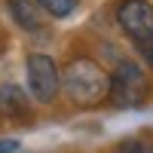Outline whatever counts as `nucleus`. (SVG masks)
<instances>
[{"label": "nucleus", "mask_w": 153, "mask_h": 153, "mask_svg": "<svg viewBox=\"0 0 153 153\" xmlns=\"http://www.w3.org/2000/svg\"><path fill=\"white\" fill-rule=\"evenodd\" d=\"M0 117L12 120V123H31V101L22 86H16V83L0 86Z\"/></svg>", "instance_id": "39448f33"}, {"label": "nucleus", "mask_w": 153, "mask_h": 153, "mask_svg": "<svg viewBox=\"0 0 153 153\" xmlns=\"http://www.w3.org/2000/svg\"><path fill=\"white\" fill-rule=\"evenodd\" d=\"M61 92L76 107H95L110 92V74L89 55L71 58L61 71Z\"/></svg>", "instance_id": "f257e3e1"}, {"label": "nucleus", "mask_w": 153, "mask_h": 153, "mask_svg": "<svg viewBox=\"0 0 153 153\" xmlns=\"http://www.w3.org/2000/svg\"><path fill=\"white\" fill-rule=\"evenodd\" d=\"M25 74H28V92L40 104H52L61 92V71L52 55L31 52L25 58Z\"/></svg>", "instance_id": "7ed1b4c3"}, {"label": "nucleus", "mask_w": 153, "mask_h": 153, "mask_svg": "<svg viewBox=\"0 0 153 153\" xmlns=\"http://www.w3.org/2000/svg\"><path fill=\"white\" fill-rule=\"evenodd\" d=\"M107 98L117 107H141L150 98V80L138 61H120L110 74V92Z\"/></svg>", "instance_id": "f03ea898"}, {"label": "nucleus", "mask_w": 153, "mask_h": 153, "mask_svg": "<svg viewBox=\"0 0 153 153\" xmlns=\"http://www.w3.org/2000/svg\"><path fill=\"white\" fill-rule=\"evenodd\" d=\"M117 153H147V147H141L138 141H123Z\"/></svg>", "instance_id": "1a4fd4ad"}, {"label": "nucleus", "mask_w": 153, "mask_h": 153, "mask_svg": "<svg viewBox=\"0 0 153 153\" xmlns=\"http://www.w3.org/2000/svg\"><path fill=\"white\" fill-rule=\"evenodd\" d=\"M6 6H9V16L16 19L19 28L31 31V34H37L43 28V12L34 0H6Z\"/></svg>", "instance_id": "423d86ee"}, {"label": "nucleus", "mask_w": 153, "mask_h": 153, "mask_svg": "<svg viewBox=\"0 0 153 153\" xmlns=\"http://www.w3.org/2000/svg\"><path fill=\"white\" fill-rule=\"evenodd\" d=\"M22 144L16 141V138H0V153H16Z\"/></svg>", "instance_id": "9d476101"}, {"label": "nucleus", "mask_w": 153, "mask_h": 153, "mask_svg": "<svg viewBox=\"0 0 153 153\" xmlns=\"http://www.w3.org/2000/svg\"><path fill=\"white\" fill-rule=\"evenodd\" d=\"M34 3L40 6V12H46L52 19H68L76 9V0H34Z\"/></svg>", "instance_id": "0eeeda50"}, {"label": "nucleus", "mask_w": 153, "mask_h": 153, "mask_svg": "<svg viewBox=\"0 0 153 153\" xmlns=\"http://www.w3.org/2000/svg\"><path fill=\"white\" fill-rule=\"evenodd\" d=\"M138 49H141V58H144V65L153 71V37H150V40H144V43H138Z\"/></svg>", "instance_id": "6e6552de"}, {"label": "nucleus", "mask_w": 153, "mask_h": 153, "mask_svg": "<svg viewBox=\"0 0 153 153\" xmlns=\"http://www.w3.org/2000/svg\"><path fill=\"white\" fill-rule=\"evenodd\" d=\"M147 153H153V147H150V150H147Z\"/></svg>", "instance_id": "9b49d317"}, {"label": "nucleus", "mask_w": 153, "mask_h": 153, "mask_svg": "<svg viewBox=\"0 0 153 153\" xmlns=\"http://www.w3.org/2000/svg\"><path fill=\"white\" fill-rule=\"evenodd\" d=\"M120 31L135 43H144L153 37V3L150 0H120L113 9Z\"/></svg>", "instance_id": "20e7f679"}]
</instances>
